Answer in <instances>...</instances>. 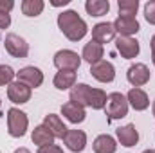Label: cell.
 I'll use <instances>...</instances> for the list:
<instances>
[{
    "instance_id": "obj_1",
    "label": "cell",
    "mask_w": 155,
    "mask_h": 153,
    "mask_svg": "<svg viewBox=\"0 0 155 153\" xmlns=\"http://www.w3.org/2000/svg\"><path fill=\"white\" fill-rule=\"evenodd\" d=\"M69 99L81 105L83 108L88 106L92 110H105L108 94L103 88H94L87 83H76L69 92Z\"/></svg>"
},
{
    "instance_id": "obj_2",
    "label": "cell",
    "mask_w": 155,
    "mask_h": 153,
    "mask_svg": "<svg viewBox=\"0 0 155 153\" xmlns=\"http://www.w3.org/2000/svg\"><path fill=\"white\" fill-rule=\"evenodd\" d=\"M56 24H58V29L65 34V38L71 40V41H79L88 33L87 22L78 15V11H74V9L61 11L58 15V18H56Z\"/></svg>"
},
{
    "instance_id": "obj_3",
    "label": "cell",
    "mask_w": 155,
    "mask_h": 153,
    "mask_svg": "<svg viewBox=\"0 0 155 153\" xmlns=\"http://www.w3.org/2000/svg\"><path fill=\"white\" fill-rule=\"evenodd\" d=\"M29 130V117L20 108H9L7 110V133L15 139H20Z\"/></svg>"
},
{
    "instance_id": "obj_4",
    "label": "cell",
    "mask_w": 155,
    "mask_h": 153,
    "mask_svg": "<svg viewBox=\"0 0 155 153\" xmlns=\"http://www.w3.org/2000/svg\"><path fill=\"white\" fill-rule=\"evenodd\" d=\"M128 101H126V96L121 94V92H112L108 94V99H107V106H105V112L108 121H117V119H123L128 115Z\"/></svg>"
},
{
    "instance_id": "obj_5",
    "label": "cell",
    "mask_w": 155,
    "mask_h": 153,
    "mask_svg": "<svg viewBox=\"0 0 155 153\" xmlns=\"http://www.w3.org/2000/svg\"><path fill=\"white\" fill-rule=\"evenodd\" d=\"M81 56L71 49H61L52 58V63L58 70H78L81 67Z\"/></svg>"
},
{
    "instance_id": "obj_6",
    "label": "cell",
    "mask_w": 155,
    "mask_h": 153,
    "mask_svg": "<svg viewBox=\"0 0 155 153\" xmlns=\"http://www.w3.org/2000/svg\"><path fill=\"white\" fill-rule=\"evenodd\" d=\"M4 47H5V52L11 54L13 58L22 60V58H27V56H29V43L22 38V36L15 34V33H9V34L5 36Z\"/></svg>"
},
{
    "instance_id": "obj_7",
    "label": "cell",
    "mask_w": 155,
    "mask_h": 153,
    "mask_svg": "<svg viewBox=\"0 0 155 153\" xmlns=\"http://www.w3.org/2000/svg\"><path fill=\"white\" fill-rule=\"evenodd\" d=\"M150 77H152V72H150L148 65H144V63H132L126 70V79L134 88L144 86L150 81Z\"/></svg>"
},
{
    "instance_id": "obj_8",
    "label": "cell",
    "mask_w": 155,
    "mask_h": 153,
    "mask_svg": "<svg viewBox=\"0 0 155 153\" xmlns=\"http://www.w3.org/2000/svg\"><path fill=\"white\" fill-rule=\"evenodd\" d=\"M31 96H33V88L22 81H13L7 86V99L13 105H25L31 101Z\"/></svg>"
},
{
    "instance_id": "obj_9",
    "label": "cell",
    "mask_w": 155,
    "mask_h": 153,
    "mask_svg": "<svg viewBox=\"0 0 155 153\" xmlns=\"http://www.w3.org/2000/svg\"><path fill=\"white\" fill-rule=\"evenodd\" d=\"M116 49L124 60H135L141 52V43L134 36H117L116 38Z\"/></svg>"
},
{
    "instance_id": "obj_10",
    "label": "cell",
    "mask_w": 155,
    "mask_h": 153,
    "mask_svg": "<svg viewBox=\"0 0 155 153\" xmlns=\"http://www.w3.org/2000/svg\"><path fill=\"white\" fill-rule=\"evenodd\" d=\"M43 79H45V76H43L41 69L35 67V65H27V67H24V69H20L16 72V81H22V83H25L31 88L41 86L43 85Z\"/></svg>"
},
{
    "instance_id": "obj_11",
    "label": "cell",
    "mask_w": 155,
    "mask_h": 153,
    "mask_svg": "<svg viewBox=\"0 0 155 153\" xmlns=\"http://www.w3.org/2000/svg\"><path fill=\"white\" fill-rule=\"evenodd\" d=\"M90 74L99 83H112L116 79V67H114L112 61L101 60V61L90 65Z\"/></svg>"
},
{
    "instance_id": "obj_12",
    "label": "cell",
    "mask_w": 155,
    "mask_h": 153,
    "mask_svg": "<svg viewBox=\"0 0 155 153\" xmlns=\"http://www.w3.org/2000/svg\"><path fill=\"white\" fill-rule=\"evenodd\" d=\"M112 24L119 36H134L141 31V24L135 16H117Z\"/></svg>"
},
{
    "instance_id": "obj_13",
    "label": "cell",
    "mask_w": 155,
    "mask_h": 153,
    "mask_svg": "<svg viewBox=\"0 0 155 153\" xmlns=\"http://www.w3.org/2000/svg\"><path fill=\"white\" fill-rule=\"evenodd\" d=\"M117 33L114 29V24L112 22H99L92 27V41L99 43V45H105V43H110L112 40H116Z\"/></svg>"
},
{
    "instance_id": "obj_14",
    "label": "cell",
    "mask_w": 155,
    "mask_h": 153,
    "mask_svg": "<svg viewBox=\"0 0 155 153\" xmlns=\"http://www.w3.org/2000/svg\"><path fill=\"white\" fill-rule=\"evenodd\" d=\"M61 141L72 153H81L87 148V133L83 130H69Z\"/></svg>"
},
{
    "instance_id": "obj_15",
    "label": "cell",
    "mask_w": 155,
    "mask_h": 153,
    "mask_svg": "<svg viewBox=\"0 0 155 153\" xmlns=\"http://www.w3.org/2000/svg\"><path fill=\"white\" fill-rule=\"evenodd\" d=\"M116 141L124 146V148H132L139 142V132L135 128V124H124V126H119L116 130Z\"/></svg>"
},
{
    "instance_id": "obj_16",
    "label": "cell",
    "mask_w": 155,
    "mask_h": 153,
    "mask_svg": "<svg viewBox=\"0 0 155 153\" xmlns=\"http://www.w3.org/2000/svg\"><path fill=\"white\" fill-rule=\"evenodd\" d=\"M126 101L128 106H132L135 112H144L146 108H150V97L143 88H130L126 94Z\"/></svg>"
},
{
    "instance_id": "obj_17",
    "label": "cell",
    "mask_w": 155,
    "mask_h": 153,
    "mask_svg": "<svg viewBox=\"0 0 155 153\" xmlns=\"http://www.w3.org/2000/svg\"><path fill=\"white\" fill-rule=\"evenodd\" d=\"M61 115L72 122V124H81L85 119H87V112L81 105H78L74 101H67L65 105H61Z\"/></svg>"
},
{
    "instance_id": "obj_18",
    "label": "cell",
    "mask_w": 155,
    "mask_h": 153,
    "mask_svg": "<svg viewBox=\"0 0 155 153\" xmlns=\"http://www.w3.org/2000/svg\"><path fill=\"white\" fill-rule=\"evenodd\" d=\"M103 56H105V47H103V45H99V43H96V41H92V40H90L88 43L83 45L81 60L87 61L88 65H94V63L101 61Z\"/></svg>"
},
{
    "instance_id": "obj_19",
    "label": "cell",
    "mask_w": 155,
    "mask_h": 153,
    "mask_svg": "<svg viewBox=\"0 0 155 153\" xmlns=\"http://www.w3.org/2000/svg\"><path fill=\"white\" fill-rule=\"evenodd\" d=\"M56 139H63L65 137V133L69 132V128L65 126V122L61 121V117L56 114H47L43 117V122H41Z\"/></svg>"
},
{
    "instance_id": "obj_20",
    "label": "cell",
    "mask_w": 155,
    "mask_h": 153,
    "mask_svg": "<svg viewBox=\"0 0 155 153\" xmlns=\"http://www.w3.org/2000/svg\"><path fill=\"white\" fill-rule=\"evenodd\" d=\"M92 150H94V153H116L117 141L112 135H108V133H101V135H97L94 139Z\"/></svg>"
},
{
    "instance_id": "obj_21",
    "label": "cell",
    "mask_w": 155,
    "mask_h": 153,
    "mask_svg": "<svg viewBox=\"0 0 155 153\" xmlns=\"http://www.w3.org/2000/svg\"><path fill=\"white\" fill-rule=\"evenodd\" d=\"M76 70H58L54 74L52 85L58 90H71L76 85Z\"/></svg>"
},
{
    "instance_id": "obj_22",
    "label": "cell",
    "mask_w": 155,
    "mask_h": 153,
    "mask_svg": "<svg viewBox=\"0 0 155 153\" xmlns=\"http://www.w3.org/2000/svg\"><path fill=\"white\" fill-rule=\"evenodd\" d=\"M54 135L43 126V124H38V126H35V130H33V133H31V141L38 146V148H43V146H49V144H54Z\"/></svg>"
},
{
    "instance_id": "obj_23",
    "label": "cell",
    "mask_w": 155,
    "mask_h": 153,
    "mask_svg": "<svg viewBox=\"0 0 155 153\" xmlns=\"http://www.w3.org/2000/svg\"><path fill=\"white\" fill-rule=\"evenodd\" d=\"M85 11L90 16H105L110 11V2L108 0H87L85 2Z\"/></svg>"
},
{
    "instance_id": "obj_24",
    "label": "cell",
    "mask_w": 155,
    "mask_h": 153,
    "mask_svg": "<svg viewBox=\"0 0 155 153\" xmlns=\"http://www.w3.org/2000/svg\"><path fill=\"white\" fill-rule=\"evenodd\" d=\"M22 13L29 18H35V16H40L45 9V2L43 0H24L22 2Z\"/></svg>"
},
{
    "instance_id": "obj_25",
    "label": "cell",
    "mask_w": 155,
    "mask_h": 153,
    "mask_svg": "<svg viewBox=\"0 0 155 153\" xmlns=\"http://www.w3.org/2000/svg\"><path fill=\"white\" fill-rule=\"evenodd\" d=\"M119 16H135L139 9V0H117Z\"/></svg>"
},
{
    "instance_id": "obj_26",
    "label": "cell",
    "mask_w": 155,
    "mask_h": 153,
    "mask_svg": "<svg viewBox=\"0 0 155 153\" xmlns=\"http://www.w3.org/2000/svg\"><path fill=\"white\" fill-rule=\"evenodd\" d=\"M16 77V72L9 65H0V86H9Z\"/></svg>"
},
{
    "instance_id": "obj_27",
    "label": "cell",
    "mask_w": 155,
    "mask_h": 153,
    "mask_svg": "<svg viewBox=\"0 0 155 153\" xmlns=\"http://www.w3.org/2000/svg\"><path fill=\"white\" fill-rule=\"evenodd\" d=\"M144 18L150 25H155V0H148L144 4Z\"/></svg>"
},
{
    "instance_id": "obj_28",
    "label": "cell",
    "mask_w": 155,
    "mask_h": 153,
    "mask_svg": "<svg viewBox=\"0 0 155 153\" xmlns=\"http://www.w3.org/2000/svg\"><path fill=\"white\" fill-rule=\"evenodd\" d=\"M36 153H65V151H63V148H60L58 144H49V146L38 148Z\"/></svg>"
},
{
    "instance_id": "obj_29",
    "label": "cell",
    "mask_w": 155,
    "mask_h": 153,
    "mask_svg": "<svg viewBox=\"0 0 155 153\" xmlns=\"http://www.w3.org/2000/svg\"><path fill=\"white\" fill-rule=\"evenodd\" d=\"M11 25V15L0 11V29H7Z\"/></svg>"
},
{
    "instance_id": "obj_30",
    "label": "cell",
    "mask_w": 155,
    "mask_h": 153,
    "mask_svg": "<svg viewBox=\"0 0 155 153\" xmlns=\"http://www.w3.org/2000/svg\"><path fill=\"white\" fill-rule=\"evenodd\" d=\"M13 9H15V2H13V0H0V11L11 13Z\"/></svg>"
},
{
    "instance_id": "obj_31",
    "label": "cell",
    "mask_w": 155,
    "mask_h": 153,
    "mask_svg": "<svg viewBox=\"0 0 155 153\" xmlns=\"http://www.w3.org/2000/svg\"><path fill=\"white\" fill-rule=\"evenodd\" d=\"M49 4H51L52 7H65V5L71 4V0H51Z\"/></svg>"
},
{
    "instance_id": "obj_32",
    "label": "cell",
    "mask_w": 155,
    "mask_h": 153,
    "mask_svg": "<svg viewBox=\"0 0 155 153\" xmlns=\"http://www.w3.org/2000/svg\"><path fill=\"white\" fill-rule=\"evenodd\" d=\"M150 47H152V52H155V34L152 36V40H150Z\"/></svg>"
},
{
    "instance_id": "obj_33",
    "label": "cell",
    "mask_w": 155,
    "mask_h": 153,
    "mask_svg": "<svg viewBox=\"0 0 155 153\" xmlns=\"http://www.w3.org/2000/svg\"><path fill=\"white\" fill-rule=\"evenodd\" d=\"M15 153H31L27 148H18V150H15Z\"/></svg>"
},
{
    "instance_id": "obj_34",
    "label": "cell",
    "mask_w": 155,
    "mask_h": 153,
    "mask_svg": "<svg viewBox=\"0 0 155 153\" xmlns=\"http://www.w3.org/2000/svg\"><path fill=\"white\" fill-rule=\"evenodd\" d=\"M152 114L155 115V99H153V103H152Z\"/></svg>"
},
{
    "instance_id": "obj_35",
    "label": "cell",
    "mask_w": 155,
    "mask_h": 153,
    "mask_svg": "<svg viewBox=\"0 0 155 153\" xmlns=\"http://www.w3.org/2000/svg\"><path fill=\"white\" fill-rule=\"evenodd\" d=\"M152 63L155 65V52H152Z\"/></svg>"
},
{
    "instance_id": "obj_36",
    "label": "cell",
    "mask_w": 155,
    "mask_h": 153,
    "mask_svg": "<svg viewBox=\"0 0 155 153\" xmlns=\"http://www.w3.org/2000/svg\"><path fill=\"white\" fill-rule=\"evenodd\" d=\"M143 153H155V150H144Z\"/></svg>"
},
{
    "instance_id": "obj_37",
    "label": "cell",
    "mask_w": 155,
    "mask_h": 153,
    "mask_svg": "<svg viewBox=\"0 0 155 153\" xmlns=\"http://www.w3.org/2000/svg\"><path fill=\"white\" fill-rule=\"evenodd\" d=\"M0 106H2V101H0Z\"/></svg>"
}]
</instances>
